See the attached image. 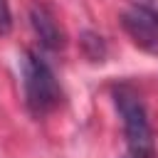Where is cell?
Wrapping results in <instances>:
<instances>
[{
	"label": "cell",
	"instance_id": "cell-1",
	"mask_svg": "<svg viewBox=\"0 0 158 158\" xmlns=\"http://www.w3.org/2000/svg\"><path fill=\"white\" fill-rule=\"evenodd\" d=\"M116 106L123 118V133H126V146L131 158H153L156 153V141H153V128L148 123L146 106L141 96L131 86L116 89Z\"/></svg>",
	"mask_w": 158,
	"mask_h": 158
},
{
	"label": "cell",
	"instance_id": "cell-2",
	"mask_svg": "<svg viewBox=\"0 0 158 158\" xmlns=\"http://www.w3.org/2000/svg\"><path fill=\"white\" fill-rule=\"evenodd\" d=\"M22 84H25L27 106L37 116L52 111L62 99V89L54 79V72L35 52H27L22 59Z\"/></svg>",
	"mask_w": 158,
	"mask_h": 158
},
{
	"label": "cell",
	"instance_id": "cell-3",
	"mask_svg": "<svg viewBox=\"0 0 158 158\" xmlns=\"http://www.w3.org/2000/svg\"><path fill=\"white\" fill-rule=\"evenodd\" d=\"M121 25L126 35L146 52L158 54V12L146 5H131L121 15Z\"/></svg>",
	"mask_w": 158,
	"mask_h": 158
},
{
	"label": "cell",
	"instance_id": "cell-4",
	"mask_svg": "<svg viewBox=\"0 0 158 158\" xmlns=\"http://www.w3.org/2000/svg\"><path fill=\"white\" fill-rule=\"evenodd\" d=\"M30 22H32L35 35L40 37V42H42L47 49H62V47H64V32H62L57 17L49 12L47 5L35 2V5L30 7Z\"/></svg>",
	"mask_w": 158,
	"mask_h": 158
},
{
	"label": "cell",
	"instance_id": "cell-5",
	"mask_svg": "<svg viewBox=\"0 0 158 158\" xmlns=\"http://www.w3.org/2000/svg\"><path fill=\"white\" fill-rule=\"evenodd\" d=\"M12 30V12H10V2L0 0V35H7Z\"/></svg>",
	"mask_w": 158,
	"mask_h": 158
}]
</instances>
